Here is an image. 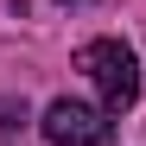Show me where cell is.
<instances>
[{"mask_svg":"<svg viewBox=\"0 0 146 146\" xmlns=\"http://www.w3.org/2000/svg\"><path fill=\"white\" fill-rule=\"evenodd\" d=\"M64 7H70V0H64Z\"/></svg>","mask_w":146,"mask_h":146,"instance_id":"4","label":"cell"},{"mask_svg":"<svg viewBox=\"0 0 146 146\" xmlns=\"http://www.w3.org/2000/svg\"><path fill=\"white\" fill-rule=\"evenodd\" d=\"M76 70L102 89L108 114H121V108H133V102H140V57H133L121 38H89L83 51H76Z\"/></svg>","mask_w":146,"mask_h":146,"instance_id":"1","label":"cell"},{"mask_svg":"<svg viewBox=\"0 0 146 146\" xmlns=\"http://www.w3.org/2000/svg\"><path fill=\"white\" fill-rule=\"evenodd\" d=\"M38 133L51 146H114V114L76 102V95H57V102L38 114Z\"/></svg>","mask_w":146,"mask_h":146,"instance_id":"2","label":"cell"},{"mask_svg":"<svg viewBox=\"0 0 146 146\" xmlns=\"http://www.w3.org/2000/svg\"><path fill=\"white\" fill-rule=\"evenodd\" d=\"M26 102L19 95H0V146H19V133H26Z\"/></svg>","mask_w":146,"mask_h":146,"instance_id":"3","label":"cell"}]
</instances>
